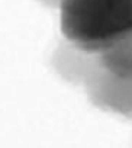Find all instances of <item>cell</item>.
Instances as JSON below:
<instances>
[{
	"label": "cell",
	"instance_id": "277c9868",
	"mask_svg": "<svg viewBox=\"0 0 132 148\" xmlns=\"http://www.w3.org/2000/svg\"><path fill=\"white\" fill-rule=\"evenodd\" d=\"M102 67L119 77L132 79V34L99 54Z\"/></svg>",
	"mask_w": 132,
	"mask_h": 148
},
{
	"label": "cell",
	"instance_id": "6da1fadb",
	"mask_svg": "<svg viewBox=\"0 0 132 148\" xmlns=\"http://www.w3.org/2000/svg\"><path fill=\"white\" fill-rule=\"evenodd\" d=\"M62 38L100 54L132 34V0H62Z\"/></svg>",
	"mask_w": 132,
	"mask_h": 148
},
{
	"label": "cell",
	"instance_id": "5b68a950",
	"mask_svg": "<svg viewBox=\"0 0 132 148\" xmlns=\"http://www.w3.org/2000/svg\"><path fill=\"white\" fill-rule=\"evenodd\" d=\"M41 5H44L45 8H51V9H58L62 0H38Z\"/></svg>",
	"mask_w": 132,
	"mask_h": 148
},
{
	"label": "cell",
	"instance_id": "3957f363",
	"mask_svg": "<svg viewBox=\"0 0 132 148\" xmlns=\"http://www.w3.org/2000/svg\"><path fill=\"white\" fill-rule=\"evenodd\" d=\"M86 95L97 109L132 119V79L119 77L103 67L84 87Z\"/></svg>",
	"mask_w": 132,
	"mask_h": 148
},
{
	"label": "cell",
	"instance_id": "7a4b0ae2",
	"mask_svg": "<svg viewBox=\"0 0 132 148\" xmlns=\"http://www.w3.org/2000/svg\"><path fill=\"white\" fill-rule=\"evenodd\" d=\"M49 62L61 80L83 89L102 70L99 54L86 51L65 38H61L52 49Z\"/></svg>",
	"mask_w": 132,
	"mask_h": 148
}]
</instances>
